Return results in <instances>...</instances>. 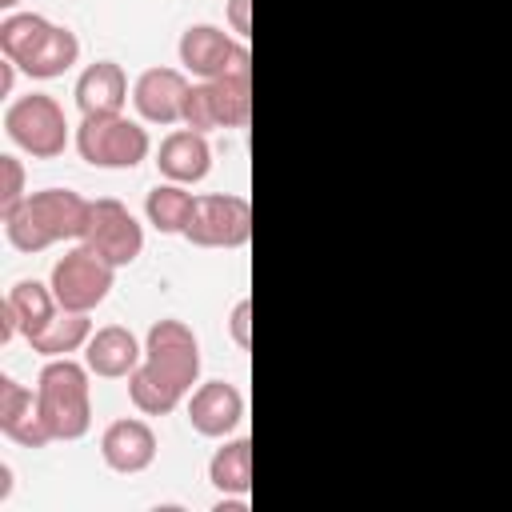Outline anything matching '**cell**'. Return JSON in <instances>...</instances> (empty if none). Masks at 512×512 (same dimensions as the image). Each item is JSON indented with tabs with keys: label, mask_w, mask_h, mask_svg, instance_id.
Listing matches in <instances>:
<instances>
[{
	"label": "cell",
	"mask_w": 512,
	"mask_h": 512,
	"mask_svg": "<svg viewBox=\"0 0 512 512\" xmlns=\"http://www.w3.org/2000/svg\"><path fill=\"white\" fill-rule=\"evenodd\" d=\"M100 452L108 460V468L132 476V472H144L152 460H156V432L144 424V420H112L100 436Z\"/></svg>",
	"instance_id": "obj_11"
},
{
	"label": "cell",
	"mask_w": 512,
	"mask_h": 512,
	"mask_svg": "<svg viewBox=\"0 0 512 512\" xmlns=\"http://www.w3.org/2000/svg\"><path fill=\"white\" fill-rule=\"evenodd\" d=\"M188 88L192 84L184 80V72H176V68H148V72H140V80L132 88V100H136L144 120L176 124V120H184Z\"/></svg>",
	"instance_id": "obj_10"
},
{
	"label": "cell",
	"mask_w": 512,
	"mask_h": 512,
	"mask_svg": "<svg viewBox=\"0 0 512 512\" xmlns=\"http://www.w3.org/2000/svg\"><path fill=\"white\" fill-rule=\"evenodd\" d=\"M32 408H36V396L24 384H16L12 376H0V432L12 420H20L24 412H32Z\"/></svg>",
	"instance_id": "obj_24"
},
{
	"label": "cell",
	"mask_w": 512,
	"mask_h": 512,
	"mask_svg": "<svg viewBox=\"0 0 512 512\" xmlns=\"http://www.w3.org/2000/svg\"><path fill=\"white\" fill-rule=\"evenodd\" d=\"M12 80H16V64L4 60V64H0V92H12Z\"/></svg>",
	"instance_id": "obj_29"
},
{
	"label": "cell",
	"mask_w": 512,
	"mask_h": 512,
	"mask_svg": "<svg viewBox=\"0 0 512 512\" xmlns=\"http://www.w3.org/2000/svg\"><path fill=\"white\" fill-rule=\"evenodd\" d=\"M88 368L104 380H120V376H132L140 368V344L128 328L120 324H104L88 336V352H84Z\"/></svg>",
	"instance_id": "obj_13"
},
{
	"label": "cell",
	"mask_w": 512,
	"mask_h": 512,
	"mask_svg": "<svg viewBox=\"0 0 512 512\" xmlns=\"http://www.w3.org/2000/svg\"><path fill=\"white\" fill-rule=\"evenodd\" d=\"M4 132L12 136V144L40 160H52L68 148V120L48 92H28L12 100L4 112Z\"/></svg>",
	"instance_id": "obj_4"
},
{
	"label": "cell",
	"mask_w": 512,
	"mask_h": 512,
	"mask_svg": "<svg viewBox=\"0 0 512 512\" xmlns=\"http://www.w3.org/2000/svg\"><path fill=\"white\" fill-rule=\"evenodd\" d=\"M108 288H112V264L96 256L88 244L72 248L52 268V292L68 312H92L108 296Z\"/></svg>",
	"instance_id": "obj_8"
},
{
	"label": "cell",
	"mask_w": 512,
	"mask_h": 512,
	"mask_svg": "<svg viewBox=\"0 0 512 512\" xmlns=\"http://www.w3.org/2000/svg\"><path fill=\"white\" fill-rule=\"evenodd\" d=\"M144 208H148V220L156 224V232H164V236H184V228H188V220H192V208H196V196L192 192H184L176 180L172 184H156L152 192H148V200H144Z\"/></svg>",
	"instance_id": "obj_17"
},
{
	"label": "cell",
	"mask_w": 512,
	"mask_h": 512,
	"mask_svg": "<svg viewBox=\"0 0 512 512\" xmlns=\"http://www.w3.org/2000/svg\"><path fill=\"white\" fill-rule=\"evenodd\" d=\"M24 204V168L16 156H0V220Z\"/></svg>",
	"instance_id": "obj_23"
},
{
	"label": "cell",
	"mask_w": 512,
	"mask_h": 512,
	"mask_svg": "<svg viewBox=\"0 0 512 512\" xmlns=\"http://www.w3.org/2000/svg\"><path fill=\"white\" fill-rule=\"evenodd\" d=\"M84 224H88V200L68 188L32 192V196H24V204L12 216H4L8 240L20 252H40L56 240L84 236Z\"/></svg>",
	"instance_id": "obj_2"
},
{
	"label": "cell",
	"mask_w": 512,
	"mask_h": 512,
	"mask_svg": "<svg viewBox=\"0 0 512 512\" xmlns=\"http://www.w3.org/2000/svg\"><path fill=\"white\" fill-rule=\"evenodd\" d=\"M156 164H160V172H164L168 180H176V184H196V180H204L208 168H212V148H208L204 132L180 128V132L164 136Z\"/></svg>",
	"instance_id": "obj_14"
},
{
	"label": "cell",
	"mask_w": 512,
	"mask_h": 512,
	"mask_svg": "<svg viewBox=\"0 0 512 512\" xmlns=\"http://www.w3.org/2000/svg\"><path fill=\"white\" fill-rule=\"evenodd\" d=\"M248 8H252V0H232V4H228V20H232V28H236L240 36H248V32H252Z\"/></svg>",
	"instance_id": "obj_27"
},
{
	"label": "cell",
	"mask_w": 512,
	"mask_h": 512,
	"mask_svg": "<svg viewBox=\"0 0 512 512\" xmlns=\"http://www.w3.org/2000/svg\"><path fill=\"white\" fill-rule=\"evenodd\" d=\"M180 64L204 80L228 76V72H248L252 56L244 44H236L228 32L212 28V24H192L180 36Z\"/></svg>",
	"instance_id": "obj_9"
},
{
	"label": "cell",
	"mask_w": 512,
	"mask_h": 512,
	"mask_svg": "<svg viewBox=\"0 0 512 512\" xmlns=\"http://www.w3.org/2000/svg\"><path fill=\"white\" fill-rule=\"evenodd\" d=\"M184 124H188V128H196V132L216 128L212 100H208V84H192V88H188V100H184Z\"/></svg>",
	"instance_id": "obj_25"
},
{
	"label": "cell",
	"mask_w": 512,
	"mask_h": 512,
	"mask_svg": "<svg viewBox=\"0 0 512 512\" xmlns=\"http://www.w3.org/2000/svg\"><path fill=\"white\" fill-rule=\"evenodd\" d=\"M52 32V24L36 12H20V16H8L0 24V52L4 60H12L16 68H24L32 60V52L44 44V36Z\"/></svg>",
	"instance_id": "obj_19"
},
{
	"label": "cell",
	"mask_w": 512,
	"mask_h": 512,
	"mask_svg": "<svg viewBox=\"0 0 512 512\" xmlns=\"http://www.w3.org/2000/svg\"><path fill=\"white\" fill-rule=\"evenodd\" d=\"M76 148L96 168H136L148 156V132L120 112L84 116L76 132Z\"/></svg>",
	"instance_id": "obj_5"
},
{
	"label": "cell",
	"mask_w": 512,
	"mask_h": 512,
	"mask_svg": "<svg viewBox=\"0 0 512 512\" xmlns=\"http://www.w3.org/2000/svg\"><path fill=\"white\" fill-rule=\"evenodd\" d=\"M248 316H252V304H248V300H240V304H236V312H232V336H236L244 348L252 344V336H248Z\"/></svg>",
	"instance_id": "obj_26"
},
{
	"label": "cell",
	"mask_w": 512,
	"mask_h": 512,
	"mask_svg": "<svg viewBox=\"0 0 512 512\" xmlns=\"http://www.w3.org/2000/svg\"><path fill=\"white\" fill-rule=\"evenodd\" d=\"M8 492H12V472H8V464H4V468H0V500H4Z\"/></svg>",
	"instance_id": "obj_30"
},
{
	"label": "cell",
	"mask_w": 512,
	"mask_h": 512,
	"mask_svg": "<svg viewBox=\"0 0 512 512\" xmlns=\"http://www.w3.org/2000/svg\"><path fill=\"white\" fill-rule=\"evenodd\" d=\"M200 376V344L184 320H160L148 332L144 364L128 376V396L140 412L164 416Z\"/></svg>",
	"instance_id": "obj_1"
},
{
	"label": "cell",
	"mask_w": 512,
	"mask_h": 512,
	"mask_svg": "<svg viewBox=\"0 0 512 512\" xmlns=\"http://www.w3.org/2000/svg\"><path fill=\"white\" fill-rule=\"evenodd\" d=\"M128 100V80L124 68L116 60H96L80 72L76 80V104L84 116H104V112H120Z\"/></svg>",
	"instance_id": "obj_15"
},
{
	"label": "cell",
	"mask_w": 512,
	"mask_h": 512,
	"mask_svg": "<svg viewBox=\"0 0 512 512\" xmlns=\"http://www.w3.org/2000/svg\"><path fill=\"white\" fill-rule=\"evenodd\" d=\"M8 300H12V308H16V316H20V332L32 340L52 316H56V292H48L44 284H36V280H20L12 292H8Z\"/></svg>",
	"instance_id": "obj_22"
},
{
	"label": "cell",
	"mask_w": 512,
	"mask_h": 512,
	"mask_svg": "<svg viewBox=\"0 0 512 512\" xmlns=\"http://www.w3.org/2000/svg\"><path fill=\"white\" fill-rule=\"evenodd\" d=\"M16 332H20V316H16L12 300H4V304H0V340L8 344V340H12Z\"/></svg>",
	"instance_id": "obj_28"
},
{
	"label": "cell",
	"mask_w": 512,
	"mask_h": 512,
	"mask_svg": "<svg viewBox=\"0 0 512 512\" xmlns=\"http://www.w3.org/2000/svg\"><path fill=\"white\" fill-rule=\"evenodd\" d=\"M92 336V324H88V312H68L60 308L28 344L44 356H64V352H76L84 340Z\"/></svg>",
	"instance_id": "obj_20"
},
{
	"label": "cell",
	"mask_w": 512,
	"mask_h": 512,
	"mask_svg": "<svg viewBox=\"0 0 512 512\" xmlns=\"http://www.w3.org/2000/svg\"><path fill=\"white\" fill-rule=\"evenodd\" d=\"M80 240L96 256H104L112 268L132 264L140 256V248H144V232H140L136 216L120 200H112V196L88 204V224H84V236Z\"/></svg>",
	"instance_id": "obj_7"
},
{
	"label": "cell",
	"mask_w": 512,
	"mask_h": 512,
	"mask_svg": "<svg viewBox=\"0 0 512 512\" xmlns=\"http://www.w3.org/2000/svg\"><path fill=\"white\" fill-rule=\"evenodd\" d=\"M12 4H20V0H0V8H12Z\"/></svg>",
	"instance_id": "obj_31"
},
{
	"label": "cell",
	"mask_w": 512,
	"mask_h": 512,
	"mask_svg": "<svg viewBox=\"0 0 512 512\" xmlns=\"http://www.w3.org/2000/svg\"><path fill=\"white\" fill-rule=\"evenodd\" d=\"M76 56H80L76 32L52 24V32L44 36V44H40V48L32 52V60L24 64V72H28L32 80H52V76H64V72L76 64Z\"/></svg>",
	"instance_id": "obj_18"
},
{
	"label": "cell",
	"mask_w": 512,
	"mask_h": 512,
	"mask_svg": "<svg viewBox=\"0 0 512 512\" xmlns=\"http://www.w3.org/2000/svg\"><path fill=\"white\" fill-rule=\"evenodd\" d=\"M208 480L220 488V492H236L244 496L252 488V440H232L224 444L212 464H208Z\"/></svg>",
	"instance_id": "obj_21"
},
{
	"label": "cell",
	"mask_w": 512,
	"mask_h": 512,
	"mask_svg": "<svg viewBox=\"0 0 512 512\" xmlns=\"http://www.w3.org/2000/svg\"><path fill=\"white\" fill-rule=\"evenodd\" d=\"M204 84H208L216 128H244L248 116H252V84H248V72H228V76H216V80H204Z\"/></svg>",
	"instance_id": "obj_16"
},
{
	"label": "cell",
	"mask_w": 512,
	"mask_h": 512,
	"mask_svg": "<svg viewBox=\"0 0 512 512\" xmlns=\"http://www.w3.org/2000/svg\"><path fill=\"white\" fill-rule=\"evenodd\" d=\"M240 416H244V396L228 380H208L188 400V420L200 436H224L240 424Z\"/></svg>",
	"instance_id": "obj_12"
},
{
	"label": "cell",
	"mask_w": 512,
	"mask_h": 512,
	"mask_svg": "<svg viewBox=\"0 0 512 512\" xmlns=\"http://www.w3.org/2000/svg\"><path fill=\"white\" fill-rule=\"evenodd\" d=\"M184 236L196 248H240L252 236V204L244 196H232V192L196 196V208H192Z\"/></svg>",
	"instance_id": "obj_6"
},
{
	"label": "cell",
	"mask_w": 512,
	"mask_h": 512,
	"mask_svg": "<svg viewBox=\"0 0 512 512\" xmlns=\"http://www.w3.org/2000/svg\"><path fill=\"white\" fill-rule=\"evenodd\" d=\"M36 408L52 432V440H80L92 424L88 404V372L72 360H52L36 380Z\"/></svg>",
	"instance_id": "obj_3"
}]
</instances>
